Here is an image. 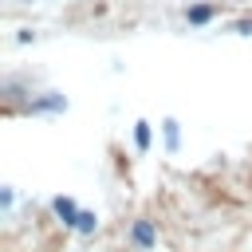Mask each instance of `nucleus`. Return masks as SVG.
I'll use <instances>...</instances> for the list:
<instances>
[{"label":"nucleus","instance_id":"f257e3e1","mask_svg":"<svg viewBox=\"0 0 252 252\" xmlns=\"http://www.w3.org/2000/svg\"><path fill=\"white\" fill-rule=\"evenodd\" d=\"M51 209H55V217H59L63 224H71V228H75L79 209H75V201H71V197H55V201H51Z\"/></svg>","mask_w":252,"mask_h":252},{"label":"nucleus","instance_id":"7ed1b4c3","mask_svg":"<svg viewBox=\"0 0 252 252\" xmlns=\"http://www.w3.org/2000/svg\"><path fill=\"white\" fill-rule=\"evenodd\" d=\"M189 24H209L213 20V4H189Z\"/></svg>","mask_w":252,"mask_h":252},{"label":"nucleus","instance_id":"20e7f679","mask_svg":"<svg viewBox=\"0 0 252 252\" xmlns=\"http://www.w3.org/2000/svg\"><path fill=\"white\" fill-rule=\"evenodd\" d=\"M134 146L150 150V122H134Z\"/></svg>","mask_w":252,"mask_h":252},{"label":"nucleus","instance_id":"423d86ee","mask_svg":"<svg viewBox=\"0 0 252 252\" xmlns=\"http://www.w3.org/2000/svg\"><path fill=\"white\" fill-rule=\"evenodd\" d=\"M75 228H79V232H94V228H98V217H94V213H79Z\"/></svg>","mask_w":252,"mask_h":252},{"label":"nucleus","instance_id":"f03ea898","mask_svg":"<svg viewBox=\"0 0 252 252\" xmlns=\"http://www.w3.org/2000/svg\"><path fill=\"white\" fill-rule=\"evenodd\" d=\"M154 240H158L154 224H150V220H138V224H134V244H138V248H154Z\"/></svg>","mask_w":252,"mask_h":252},{"label":"nucleus","instance_id":"39448f33","mask_svg":"<svg viewBox=\"0 0 252 252\" xmlns=\"http://www.w3.org/2000/svg\"><path fill=\"white\" fill-rule=\"evenodd\" d=\"M161 130H165V146H169V150H177V138H181V134H177V122H173V118H165V122H161Z\"/></svg>","mask_w":252,"mask_h":252}]
</instances>
